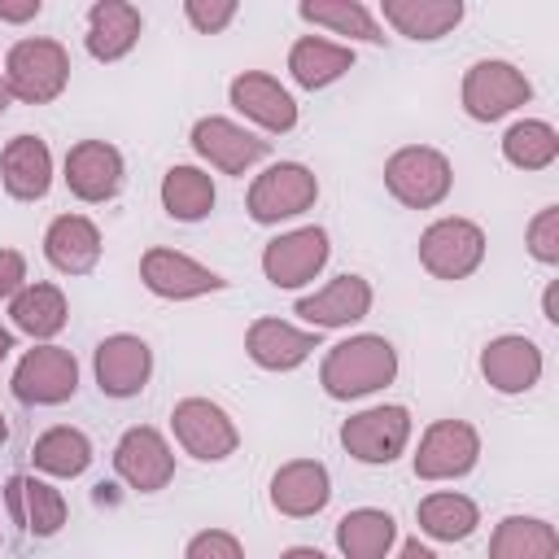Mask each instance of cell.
I'll list each match as a JSON object with an SVG mask.
<instances>
[{"instance_id": "cell-1", "label": "cell", "mask_w": 559, "mask_h": 559, "mask_svg": "<svg viewBox=\"0 0 559 559\" xmlns=\"http://www.w3.org/2000/svg\"><path fill=\"white\" fill-rule=\"evenodd\" d=\"M397 380V349L376 332L336 341L319 362V384L332 402H358Z\"/></svg>"}, {"instance_id": "cell-2", "label": "cell", "mask_w": 559, "mask_h": 559, "mask_svg": "<svg viewBox=\"0 0 559 559\" xmlns=\"http://www.w3.org/2000/svg\"><path fill=\"white\" fill-rule=\"evenodd\" d=\"M4 83L9 96L22 105H52L70 83V52L61 39L26 35L4 57Z\"/></svg>"}, {"instance_id": "cell-3", "label": "cell", "mask_w": 559, "mask_h": 559, "mask_svg": "<svg viewBox=\"0 0 559 559\" xmlns=\"http://www.w3.org/2000/svg\"><path fill=\"white\" fill-rule=\"evenodd\" d=\"M384 188L406 210H437L454 188V166L432 144H402L384 162Z\"/></svg>"}, {"instance_id": "cell-4", "label": "cell", "mask_w": 559, "mask_h": 559, "mask_svg": "<svg viewBox=\"0 0 559 559\" xmlns=\"http://www.w3.org/2000/svg\"><path fill=\"white\" fill-rule=\"evenodd\" d=\"M485 249H489L485 227L472 223V218H459V214L432 218L419 231V266L432 280H445V284H459V280L476 275L480 262H485Z\"/></svg>"}, {"instance_id": "cell-5", "label": "cell", "mask_w": 559, "mask_h": 559, "mask_svg": "<svg viewBox=\"0 0 559 559\" xmlns=\"http://www.w3.org/2000/svg\"><path fill=\"white\" fill-rule=\"evenodd\" d=\"M459 100H463V114L472 122H498V118H507L533 100V83L520 66H511L502 57H485V61L467 66Z\"/></svg>"}, {"instance_id": "cell-6", "label": "cell", "mask_w": 559, "mask_h": 559, "mask_svg": "<svg viewBox=\"0 0 559 559\" xmlns=\"http://www.w3.org/2000/svg\"><path fill=\"white\" fill-rule=\"evenodd\" d=\"M314 201H319V179H314L310 166H301V162H271L262 175H253L245 210H249V218L258 227H275L284 218L306 214Z\"/></svg>"}, {"instance_id": "cell-7", "label": "cell", "mask_w": 559, "mask_h": 559, "mask_svg": "<svg viewBox=\"0 0 559 559\" xmlns=\"http://www.w3.org/2000/svg\"><path fill=\"white\" fill-rule=\"evenodd\" d=\"M170 432H175L179 450L197 463H223L240 445L236 419L210 397H179L170 406Z\"/></svg>"}, {"instance_id": "cell-8", "label": "cell", "mask_w": 559, "mask_h": 559, "mask_svg": "<svg viewBox=\"0 0 559 559\" xmlns=\"http://www.w3.org/2000/svg\"><path fill=\"white\" fill-rule=\"evenodd\" d=\"M411 428H415L411 411L402 402H384V406H367V411L349 415L341 424V445L349 459H358L367 467H384L411 445Z\"/></svg>"}, {"instance_id": "cell-9", "label": "cell", "mask_w": 559, "mask_h": 559, "mask_svg": "<svg viewBox=\"0 0 559 559\" xmlns=\"http://www.w3.org/2000/svg\"><path fill=\"white\" fill-rule=\"evenodd\" d=\"M13 397L26 402V406H61L79 393V362L70 349L61 345H35L17 358L13 367V380H9Z\"/></svg>"}, {"instance_id": "cell-10", "label": "cell", "mask_w": 559, "mask_h": 559, "mask_svg": "<svg viewBox=\"0 0 559 559\" xmlns=\"http://www.w3.org/2000/svg\"><path fill=\"white\" fill-rule=\"evenodd\" d=\"M328 227L319 223H306V227H293V231H280L275 240H266L262 249V275L271 288H301V284H314V275L328 266Z\"/></svg>"}, {"instance_id": "cell-11", "label": "cell", "mask_w": 559, "mask_h": 559, "mask_svg": "<svg viewBox=\"0 0 559 559\" xmlns=\"http://www.w3.org/2000/svg\"><path fill=\"white\" fill-rule=\"evenodd\" d=\"M480 463V432L467 419H432L411 459L419 480H459Z\"/></svg>"}, {"instance_id": "cell-12", "label": "cell", "mask_w": 559, "mask_h": 559, "mask_svg": "<svg viewBox=\"0 0 559 559\" xmlns=\"http://www.w3.org/2000/svg\"><path fill=\"white\" fill-rule=\"evenodd\" d=\"M188 140H192L197 157L210 162V166L223 170V175H249V170L271 153V140L253 135L249 127H240V122H231V118H223V114L197 118Z\"/></svg>"}, {"instance_id": "cell-13", "label": "cell", "mask_w": 559, "mask_h": 559, "mask_svg": "<svg viewBox=\"0 0 559 559\" xmlns=\"http://www.w3.org/2000/svg\"><path fill=\"white\" fill-rule=\"evenodd\" d=\"M140 280L153 297L162 301H192V297H210L218 288H227V280L210 266H201L197 258L179 253V249H166V245H153L144 249L140 258Z\"/></svg>"}, {"instance_id": "cell-14", "label": "cell", "mask_w": 559, "mask_h": 559, "mask_svg": "<svg viewBox=\"0 0 559 559\" xmlns=\"http://www.w3.org/2000/svg\"><path fill=\"white\" fill-rule=\"evenodd\" d=\"M114 472L135 493H157L175 476V450L153 424H135L114 445Z\"/></svg>"}, {"instance_id": "cell-15", "label": "cell", "mask_w": 559, "mask_h": 559, "mask_svg": "<svg viewBox=\"0 0 559 559\" xmlns=\"http://www.w3.org/2000/svg\"><path fill=\"white\" fill-rule=\"evenodd\" d=\"M92 371H96V389L114 402H127L135 393H144L148 376H153V349L144 336L135 332H114L96 345L92 354Z\"/></svg>"}, {"instance_id": "cell-16", "label": "cell", "mask_w": 559, "mask_h": 559, "mask_svg": "<svg viewBox=\"0 0 559 559\" xmlns=\"http://www.w3.org/2000/svg\"><path fill=\"white\" fill-rule=\"evenodd\" d=\"M66 188L70 197H79L83 205H105L122 192V179H127V166H122V153L109 144V140H79L70 144L66 153Z\"/></svg>"}, {"instance_id": "cell-17", "label": "cell", "mask_w": 559, "mask_h": 559, "mask_svg": "<svg viewBox=\"0 0 559 559\" xmlns=\"http://www.w3.org/2000/svg\"><path fill=\"white\" fill-rule=\"evenodd\" d=\"M542 371H546V358H542V345L533 336L502 332V336L485 341V349H480V376L502 397H520V393L537 389Z\"/></svg>"}, {"instance_id": "cell-18", "label": "cell", "mask_w": 559, "mask_h": 559, "mask_svg": "<svg viewBox=\"0 0 559 559\" xmlns=\"http://www.w3.org/2000/svg\"><path fill=\"white\" fill-rule=\"evenodd\" d=\"M4 511H9V520L22 524V533L35 537V542L57 537V533L66 528V520H70V507H66L61 489H52V485H48L44 476H35V472H17V476L4 480Z\"/></svg>"}, {"instance_id": "cell-19", "label": "cell", "mask_w": 559, "mask_h": 559, "mask_svg": "<svg viewBox=\"0 0 559 559\" xmlns=\"http://www.w3.org/2000/svg\"><path fill=\"white\" fill-rule=\"evenodd\" d=\"M227 100L236 114H245L253 127L271 131V135H288L297 127V100L288 96V87L266 74V70H240L227 83Z\"/></svg>"}, {"instance_id": "cell-20", "label": "cell", "mask_w": 559, "mask_h": 559, "mask_svg": "<svg viewBox=\"0 0 559 559\" xmlns=\"http://www.w3.org/2000/svg\"><path fill=\"white\" fill-rule=\"evenodd\" d=\"M371 301H376L371 284H367L362 275L345 271V275L328 280L323 288L297 297L293 314H301V319L310 323V332H328V328H349V323L367 319V314H371Z\"/></svg>"}, {"instance_id": "cell-21", "label": "cell", "mask_w": 559, "mask_h": 559, "mask_svg": "<svg viewBox=\"0 0 559 559\" xmlns=\"http://www.w3.org/2000/svg\"><path fill=\"white\" fill-rule=\"evenodd\" d=\"M271 507L288 520H310L332 502V476L319 459H288L271 476Z\"/></svg>"}, {"instance_id": "cell-22", "label": "cell", "mask_w": 559, "mask_h": 559, "mask_svg": "<svg viewBox=\"0 0 559 559\" xmlns=\"http://www.w3.org/2000/svg\"><path fill=\"white\" fill-rule=\"evenodd\" d=\"M319 349V332L293 328L284 319H253L245 332V354L262 371H297Z\"/></svg>"}, {"instance_id": "cell-23", "label": "cell", "mask_w": 559, "mask_h": 559, "mask_svg": "<svg viewBox=\"0 0 559 559\" xmlns=\"http://www.w3.org/2000/svg\"><path fill=\"white\" fill-rule=\"evenodd\" d=\"M100 227L87 214H57L44 227V258L61 275H92L100 262Z\"/></svg>"}, {"instance_id": "cell-24", "label": "cell", "mask_w": 559, "mask_h": 559, "mask_svg": "<svg viewBox=\"0 0 559 559\" xmlns=\"http://www.w3.org/2000/svg\"><path fill=\"white\" fill-rule=\"evenodd\" d=\"M140 31H144V17H140L135 4H127V0H96L87 9V35H83L87 57L105 61V66L122 61L140 44Z\"/></svg>"}, {"instance_id": "cell-25", "label": "cell", "mask_w": 559, "mask_h": 559, "mask_svg": "<svg viewBox=\"0 0 559 559\" xmlns=\"http://www.w3.org/2000/svg\"><path fill=\"white\" fill-rule=\"evenodd\" d=\"M0 183L13 201H44L52 188V148L39 135H13L0 153Z\"/></svg>"}, {"instance_id": "cell-26", "label": "cell", "mask_w": 559, "mask_h": 559, "mask_svg": "<svg viewBox=\"0 0 559 559\" xmlns=\"http://www.w3.org/2000/svg\"><path fill=\"white\" fill-rule=\"evenodd\" d=\"M349 70H354V48L349 44H336V39H323V35H301L288 48V74L306 92H323L336 79H345Z\"/></svg>"}, {"instance_id": "cell-27", "label": "cell", "mask_w": 559, "mask_h": 559, "mask_svg": "<svg viewBox=\"0 0 559 559\" xmlns=\"http://www.w3.org/2000/svg\"><path fill=\"white\" fill-rule=\"evenodd\" d=\"M463 13H467L463 0H380V17L415 44H432L450 35L463 22Z\"/></svg>"}, {"instance_id": "cell-28", "label": "cell", "mask_w": 559, "mask_h": 559, "mask_svg": "<svg viewBox=\"0 0 559 559\" xmlns=\"http://www.w3.org/2000/svg\"><path fill=\"white\" fill-rule=\"evenodd\" d=\"M9 319H13V328H17L22 336L48 345V341L70 323V301H66V293H61L57 284L35 280V284H26V288L9 301Z\"/></svg>"}, {"instance_id": "cell-29", "label": "cell", "mask_w": 559, "mask_h": 559, "mask_svg": "<svg viewBox=\"0 0 559 559\" xmlns=\"http://www.w3.org/2000/svg\"><path fill=\"white\" fill-rule=\"evenodd\" d=\"M393 542H397V520L380 507H354L336 520L341 559H389Z\"/></svg>"}, {"instance_id": "cell-30", "label": "cell", "mask_w": 559, "mask_h": 559, "mask_svg": "<svg viewBox=\"0 0 559 559\" xmlns=\"http://www.w3.org/2000/svg\"><path fill=\"white\" fill-rule=\"evenodd\" d=\"M489 559H559V533L542 515H502L489 533Z\"/></svg>"}, {"instance_id": "cell-31", "label": "cell", "mask_w": 559, "mask_h": 559, "mask_svg": "<svg viewBox=\"0 0 559 559\" xmlns=\"http://www.w3.org/2000/svg\"><path fill=\"white\" fill-rule=\"evenodd\" d=\"M415 520H419V533L432 542H467L480 524V507L459 489H437L419 498Z\"/></svg>"}, {"instance_id": "cell-32", "label": "cell", "mask_w": 559, "mask_h": 559, "mask_svg": "<svg viewBox=\"0 0 559 559\" xmlns=\"http://www.w3.org/2000/svg\"><path fill=\"white\" fill-rule=\"evenodd\" d=\"M31 463L39 476H57V480H74L92 467V441L83 428H70V424H57L48 432L35 437L31 445Z\"/></svg>"}, {"instance_id": "cell-33", "label": "cell", "mask_w": 559, "mask_h": 559, "mask_svg": "<svg viewBox=\"0 0 559 559\" xmlns=\"http://www.w3.org/2000/svg\"><path fill=\"white\" fill-rule=\"evenodd\" d=\"M297 17L310 22V26H323L332 35H345L349 44H384V26L371 17V9L362 0H301L297 4Z\"/></svg>"}, {"instance_id": "cell-34", "label": "cell", "mask_w": 559, "mask_h": 559, "mask_svg": "<svg viewBox=\"0 0 559 559\" xmlns=\"http://www.w3.org/2000/svg\"><path fill=\"white\" fill-rule=\"evenodd\" d=\"M157 197H162V210H166L175 223H201V218L214 210V201H218L214 179H210L201 166H170V170L162 175Z\"/></svg>"}, {"instance_id": "cell-35", "label": "cell", "mask_w": 559, "mask_h": 559, "mask_svg": "<svg viewBox=\"0 0 559 559\" xmlns=\"http://www.w3.org/2000/svg\"><path fill=\"white\" fill-rule=\"evenodd\" d=\"M502 162L515 170H546L559 162V131L546 118H520L502 131Z\"/></svg>"}, {"instance_id": "cell-36", "label": "cell", "mask_w": 559, "mask_h": 559, "mask_svg": "<svg viewBox=\"0 0 559 559\" xmlns=\"http://www.w3.org/2000/svg\"><path fill=\"white\" fill-rule=\"evenodd\" d=\"M524 240H528L533 262H542V266H559V205H542V210L528 218Z\"/></svg>"}, {"instance_id": "cell-37", "label": "cell", "mask_w": 559, "mask_h": 559, "mask_svg": "<svg viewBox=\"0 0 559 559\" xmlns=\"http://www.w3.org/2000/svg\"><path fill=\"white\" fill-rule=\"evenodd\" d=\"M236 13H240L236 0H183V17H188V26H192L197 35H218V31H227V26L236 22Z\"/></svg>"}, {"instance_id": "cell-38", "label": "cell", "mask_w": 559, "mask_h": 559, "mask_svg": "<svg viewBox=\"0 0 559 559\" xmlns=\"http://www.w3.org/2000/svg\"><path fill=\"white\" fill-rule=\"evenodd\" d=\"M183 559H245V546L227 528H201V533L188 537Z\"/></svg>"}, {"instance_id": "cell-39", "label": "cell", "mask_w": 559, "mask_h": 559, "mask_svg": "<svg viewBox=\"0 0 559 559\" xmlns=\"http://www.w3.org/2000/svg\"><path fill=\"white\" fill-rule=\"evenodd\" d=\"M26 253L22 249H0V301H13L26 288Z\"/></svg>"}, {"instance_id": "cell-40", "label": "cell", "mask_w": 559, "mask_h": 559, "mask_svg": "<svg viewBox=\"0 0 559 559\" xmlns=\"http://www.w3.org/2000/svg\"><path fill=\"white\" fill-rule=\"evenodd\" d=\"M39 9H44V0H0V22L22 26V22L39 17Z\"/></svg>"}, {"instance_id": "cell-41", "label": "cell", "mask_w": 559, "mask_h": 559, "mask_svg": "<svg viewBox=\"0 0 559 559\" xmlns=\"http://www.w3.org/2000/svg\"><path fill=\"white\" fill-rule=\"evenodd\" d=\"M542 319H546L550 328H559V280H550L546 293H542Z\"/></svg>"}, {"instance_id": "cell-42", "label": "cell", "mask_w": 559, "mask_h": 559, "mask_svg": "<svg viewBox=\"0 0 559 559\" xmlns=\"http://www.w3.org/2000/svg\"><path fill=\"white\" fill-rule=\"evenodd\" d=\"M397 559H441V555H437L428 542H419V537H406V542H402V550H397Z\"/></svg>"}, {"instance_id": "cell-43", "label": "cell", "mask_w": 559, "mask_h": 559, "mask_svg": "<svg viewBox=\"0 0 559 559\" xmlns=\"http://www.w3.org/2000/svg\"><path fill=\"white\" fill-rule=\"evenodd\" d=\"M280 559H328V555H323L319 546H288Z\"/></svg>"}, {"instance_id": "cell-44", "label": "cell", "mask_w": 559, "mask_h": 559, "mask_svg": "<svg viewBox=\"0 0 559 559\" xmlns=\"http://www.w3.org/2000/svg\"><path fill=\"white\" fill-rule=\"evenodd\" d=\"M13 354V332L9 328H0V367H4V358Z\"/></svg>"}, {"instance_id": "cell-45", "label": "cell", "mask_w": 559, "mask_h": 559, "mask_svg": "<svg viewBox=\"0 0 559 559\" xmlns=\"http://www.w3.org/2000/svg\"><path fill=\"white\" fill-rule=\"evenodd\" d=\"M9 100H13V96H9V83H4V70H0V114L9 109Z\"/></svg>"}, {"instance_id": "cell-46", "label": "cell", "mask_w": 559, "mask_h": 559, "mask_svg": "<svg viewBox=\"0 0 559 559\" xmlns=\"http://www.w3.org/2000/svg\"><path fill=\"white\" fill-rule=\"evenodd\" d=\"M9 441V419H4V411H0V445Z\"/></svg>"}, {"instance_id": "cell-47", "label": "cell", "mask_w": 559, "mask_h": 559, "mask_svg": "<svg viewBox=\"0 0 559 559\" xmlns=\"http://www.w3.org/2000/svg\"><path fill=\"white\" fill-rule=\"evenodd\" d=\"M0 546H4V533H0Z\"/></svg>"}]
</instances>
